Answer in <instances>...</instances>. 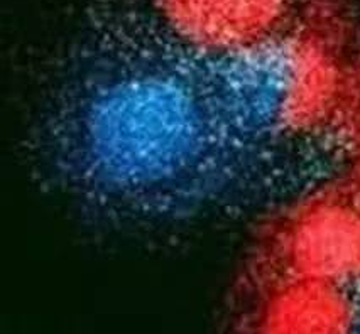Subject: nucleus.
Wrapping results in <instances>:
<instances>
[{
    "label": "nucleus",
    "instance_id": "obj_1",
    "mask_svg": "<svg viewBox=\"0 0 360 334\" xmlns=\"http://www.w3.org/2000/svg\"><path fill=\"white\" fill-rule=\"evenodd\" d=\"M34 135L56 189L122 221L203 215L271 174L233 139L190 62L94 34L54 83Z\"/></svg>",
    "mask_w": 360,
    "mask_h": 334
},
{
    "label": "nucleus",
    "instance_id": "obj_2",
    "mask_svg": "<svg viewBox=\"0 0 360 334\" xmlns=\"http://www.w3.org/2000/svg\"><path fill=\"white\" fill-rule=\"evenodd\" d=\"M190 65L233 139L269 169L284 150L325 133L337 139L355 69L323 15L266 43Z\"/></svg>",
    "mask_w": 360,
    "mask_h": 334
},
{
    "label": "nucleus",
    "instance_id": "obj_3",
    "mask_svg": "<svg viewBox=\"0 0 360 334\" xmlns=\"http://www.w3.org/2000/svg\"><path fill=\"white\" fill-rule=\"evenodd\" d=\"M321 14L318 0H97L91 34L202 62L288 34Z\"/></svg>",
    "mask_w": 360,
    "mask_h": 334
},
{
    "label": "nucleus",
    "instance_id": "obj_4",
    "mask_svg": "<svg viewBox=\"0 0 360 334\" xmlns=\"http://www.w3.org/2000/svg\"><path fill=\"white\" fill-rule=\"evenodd\" d=\"M276 277L360 292V181L347 174L308 191L262 229L244 282Z\"/></svg>",
    "mask_w": 360,
    "mask_h": 334
},
{
    "label": "nucleus",
    "instance_id": "obj_5",
    "mask_svg": "<svg viewBox=\"0 0 360 334\" xmlns=\"http://www.w3.org/2000/svg\"><path fill=\"white\" fill-rule=\"evenodd\" d=\"M238 324L250 333L342 334L357 329L360 292L309 281L276 277L242 281Z\"/></svg>",
    "mask_w": 360,
    "mask_h": 334
},
{
    "label": "nucleus",
    "instance_id": "obj_6",
    "mask_svg": "<svg viewBox=\"0 0 360 334\" xmlns=\"http://www.w3.org/2000/svg\"><path fill=\"white\" fill-rule=\"evenodd\" d=\"M337 140L349 159V176L360 181V61L355 62L354 79Z\"/></svg>",
    "mask_w": 360,
    "mask_h": 334
},
{
    "label": "nucleus",
    "instance_id": "obj_7",
    "mask_svg": "<svg viewBox=\"0 0 360 334\" xmlns=\"http://www.w3.org/2000/svg\"><path fill=\"white\" fill-rule=\"evenodd\" d=\"M357 329L360 331V306H359V321H357Z\"/></svg>",
    "mask_w": 360,
    "mask_h": 334
}]
</instances>
